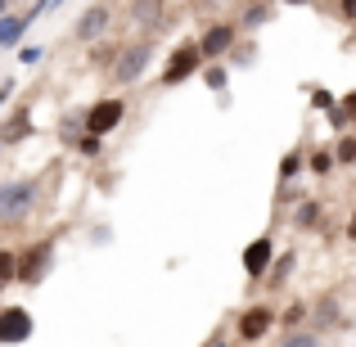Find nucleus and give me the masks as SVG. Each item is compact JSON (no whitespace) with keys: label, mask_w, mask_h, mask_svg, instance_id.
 Wrapping results in <instances>:
<instances>
[{"label":"nucleus","mask_w":356,"mask_h":347,"mask_svg":"<svg viewBox=\"0 0 356 347\" xmlns=\"http://www.w3.org/2000/svg\"><path fill=\"white\" fill-rule=\"evenodd\" d=\"M270 325H280V316L270 312V307L252 302V307H243V312H239V325H235V330H239L243 343H261L270 334Z\"/></svg>","instance_id":"0eeeda50"},{"label":"nucleus","mask_w":356,"mask_h":347,"mask_svg":"<svg viewBox=\"0 0 356 347\" xmlns=\"http://www.w3.org/2000/svg\"><path fill=\"white\" fill-rule=\"evenodd\" d=\"M36 194H41V181L36 176H14V181L0 185V217H5V226H14V221H23L27 212L36 208Z\"/></svg>","instance_id":"f257e3e1"},{"label":"nucleus","mask_w":356,"mask_h":347,"mask_svg":"<svg viewBox=\"0 0 356 347\" xmlns=\"http://www.w3.org/2000/svg\"><path fill=\"white\" fill-rule=\"evenodd\" d=\"M18 59H23V63H41V50H32V45H27V50H18Z\"/></svg>","instance_id":"393cba45"},{"label":"nucleus","mask_w":356,"mask_h":347,"mask_svg":"<svg viewBox=\"0 0 356 347\" xmlns=\"http://www.w3.org/2000/svg\"><path fill=\"white\" fill-rule=\"evenodd\" d=\"M312 108H321V113H334V108H339V99H334L330 90H312Z\"/></svg>","instance_id":"6ab92c4d"},{"label":"nucleus","mask_w":356,"mask_h":347,"mask_svg":"<svg viewBox=\"0 0 356 347\" xmlns=\"http://www.w3.org/2000/svg\"><path fill=\"white\" fill-rule=\"evenodd\" d=\"M343 118L356 122V90H352V95H343Z\"/></svg>","instance_id":"b1692460"},{"label":"nucleus","mask_w":356,"mask_h":347,"mask_svg":"<svg viewBox=\"0 0 356 347\" xmlns=\"http://www.w3.org/2000/svg\"><path fill=\"white\" fill-rule=\"evenodd\" d=\"M108 23H113V9H108V5H90L86 14L77 18V41L81 45H95L99 36L108 32Z\"/></svg>","instance_id":"9d476101"},{"label":"nucleus","mask_w":356,"mask_h":347,"mask_svg":"<svg viewBox=\"0 0 356 347\" xmlns=\"http://www.w3.org/2000/svg\"><path fill=\"white\" fill-rule=\"evenodd\" d=\"M348 239L356 243V208H352V217H348Z\"/></svg>","instance_id":"a878e982"},{"label":"nucleus","mask_w":356,"mask_h":347,"mask_svg":"<svg viewBox=\"0 0 356 347\" xmlns=\"http://www.w3.org/2000/svg\"><path fill=\"white\" fill-rule=\"evenodd\" d=\"M280 347H321V334H312V330H298V334H289Z\"/></svg>","instance_id":"f3484780"},{"label":"nucleus","mask_w":356,"mask_h":347,"mask_svg":"<svg viewBox=\"0 0 356 347\" xmlns=\"http://www.w3.org/2000/svg\"><path fill=\"white\" fill-rule=\"evenodd\" d=\"M18 284V248H0V289Z\"/></svg>","instance_id":"9b49d317"},{"label":"nucleus","mask_w":356,"mask_h":347,"mask_svg":"<svg viewBox=\"0 0 356 347\" xmlns=\"http://www.w3.org/2000/svg\"><path fill=\"white\" fill-rule=\"evenodd\" d=\"M32 330H36V321H32L27 307H5V312H0V343H5V347L27 343V339H32Z\"/></svg>","instance_id":"6e6552de"},{"label":"nucleus","mask_w":356,"mask_h":347,"mask_svg":"<svg viewBox=\"0 0 356 347\" xmlns=\"http://www.w3.org/2000/svg\"><path fill=\"white\" fill-rule=\"evenodd\" d=\"M203 81H208L212 90H226V81H230V77H226V68L217 63V68H208V72H203Z\"/></svg>","instance_id":"412c9836"},{"label":"nucleus","mask_w":356,"mask_h":347,"mask_svg":"<svg viewBox=\"0 0 356 347\" xmlns=\"http://www.w3.org/2000/svg\"><path fill=\"white\" fill-rule=\"evenodd\" d=\"M54 257V243L41 239V243H27V252L18 257V284H36V280L45 275V266H50Z\"/></svg>","instance_id":"1a4fd4ad"},{"label":"nucleus","mask_w":356,"mask_h":347,"mask_svg":"<svg viewBox=\"0 0 356 347\" xmlns=\"http://www.w3.org/2000/svg\"><path fill=\"white\" fill-rule=\"evenodd\" d=\"M334 158H339V163H356V136H343L339 149H334Z\"/></svg>","instance_id":"a211bd4d"},{"label":"nucleus","mask_w":356,"mask_h":347,"mask_svg":"<svg viewBox=\"0 0 356 347\" xmlns=\"http://www.w3.org/2000/svg\"><path fill=\"white\" fill-rule=\"evenodd\" d=\"M316 221H321V203H302V212H298V226H316Z\"/></svg>","instance_id":"aec40b11"},{"label":"nucleus","mask_w":356,"mask_h":347,"mask_svg":"<svg viewBox=\"0 0 356 347\" xmlns=\"http://www.w3.org/2000/svg\"><path fill=\"white\" fill-rule=\"evenodd\" d=\"M298 172H302V149L298 154H284V163H280V181H298Z\"/></svg>","instance_id":"2eb2a0df"},{"label":"nucleus","mask_w":356,"mask_h":347,"mask_svg":"<svg viewBox=\"0 0 356 347\" xmlns=\"http://www.w3.org/2000/svg\"><path fill=\"white\" fill-rule=\"evenodd\" d=\"M203 50H199V41H185V45H176L172 50V59H167V68H163V86H181V81H190L194 72L203 68Z\"/></svg>","instance_id":"7ed1b4c3"},{"label":"nucleus","mask_w":356,"mask_h":347,"mask_svg":"<svg viewBox=\"0 0 356 347\" xmlns=\"http://www.w3.org/2000/svg\"><path fill=\"white\" fill-rule=\"evenodd\" d=\"M302 316H307V307H302V302H293V307H284V316H280V325H284L289 334H298V325H302Z\"/></svg>","instance_id":"dca6fc26"},{"label":"nucleus","mask_w":356,"mask_h":347,"mask_svg":"<svg viewBox=\"0 0 356 347\" xmlns=\"http://www.w3.org/2000/svg\"><path fill=\"white\" fill-rule=\"evenodd\" d=\"M149 59H154V45H149V41L127 45V50L113 59V81H118V86H131V81H140V77H145V68H149Z\"/></svg>","instance_id":"20e7f679"},{"label":"nucleus","mask_w":356,"mask_h":347,"mask_svg":"<svg viewBox=\"0 0 356 347\" xmlns=\"http://www.w3.org/2000/svg\"><path fill=\"white\" fill-rule=\"evenodd\" d=\"M77 149H81L86 158H99V149H104V145H99L95 136H81V140H77Z\"/></svg>","instance_id":"4be33fe9"},{"label":"nucleus","mask_w":356,"mask_h":347,"mask_svg":"<svg viewBox=\"0 0 356 347\" xmlns=\"http://www.w3.org/2000/svg\"><path fill=\"white\" fill-rule=\"evenodd\" d=\"M122 118H127V99H122V95H104V99H95V104L86 108L81 127H86V136L104 140V136H113V131L122 127Z\"/></svg>","instance_id":"f03ea898"},{"label":"nucleus","mask_w":356,"mask_h":347,"mask_svg":"<svg viewBox=\"0 0 356 347\" xmlns=\"http://www.w3.org/2000/svg\"><path fill=\"white\" fill-rule=\"evenodd\" d=\"M23 131H27V108H18V113L5 122V145H18V136H23Z\"/></svg>","instance_id":"4468645a"},{"label":"nucleus","mask_w":356,"mask_h":347,"mask_svg":"<svg viewBox=\"0 0 356 347\" xmlns=\"http://www.w3.org/2000/svg\"><path fill=\"white\" fill-rule=\"evenodd\" d=\"M293 252H280V261H275V271H270V280H266V284H261V289H280V284H284V280H289V271H293Z\"/></svg>","instance_id":"f8f14e48"},{"label":"nucleus","mask_w":356,"mask_h":347,"mask_svg":"<svg viewBox=\"0 0 356 347\" xmlns=\"http://www.w3.org/2000/svg\"><path fill=\"white\" fill-rule=\"evenodd\" d=\"M270 14H275V9H266V5H261V9H243V18H248V23H266Z\"/></svg>","instance_id":"5701e85b"},{"label":"nucleus","mask_w":356,"mask_h":347,"mask_svg":"<svg viewBox=\"0 0 356 347\" xmlns=\"http://www.w3.org/2000/svg\"><path fill=\"white\" fill-rule=\"evenodd\" d=\"M275 243H270V234H257V239L243 248V271H248V280H261L266 284L270 271H275Z\"/></svg>","instance_id":"39448f33"},{"label":"nucleus","mask_w":356,"mask_h":347,"mask_svg":"<svg viewBox=\"0 0 356 347\" xmlns=\"http://www.w3.org/2000/svg\"><path fill=\"white\" fill-rule=\"evenodd\" d=\"M334 163H339V158H334L330 149H312V176H330Z\"/></svg>","instance_id":"ddd939ff"},{"label":"nucleus","mask_w":356,"mask_h":347,"mask_svg":"<svg viewBox=\"0 0 356 347\" xmlns=\"http://www.w3.org/2000/svg\"><path fill=\"white\" fill-rule=\"evenodd\" d=\"M235 41H239V27L221 18V23H208V27H203L199 50H203V59H208V63H217L221 54H230V45H235Z\"/></svg>","instance_id":"423d86ee"}]
</instances>
